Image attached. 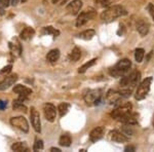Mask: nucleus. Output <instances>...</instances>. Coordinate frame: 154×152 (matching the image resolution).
I'll list each match as a JSON object with an SVG mask.
<instances>
[{
	"mask_svg": "<svg viewBox=\"0 0 154 152\" xmlns=\"http://www.w3.org/2000/svg\"><path fill=\"white\" fill-rule=\"evenodd\" d=\"M43 112L44 116H45L46 120H48L49 123H54L56 120L57 117V109L53 104L46 103L43 105Z\"/></svg>",
	"mask_w": 154,
	"mask_h": 152,
	"instance_id": "nucleus-11",
	"label": "nucleus"
},
{
	"mask_svg": "<svg viewBox=\"0 0 154 152\" xmlns=\"http://www.w3.org/2000/svg\"><path fill=\"white\" fill-rule=\"evenodd\" d=\"M96 16V11L91 7H88L85 11H83L78 16V18L76 20V26L77 27H81L84 24H86L89 20L94 19Z\"/></svg>",
	"mask_w": 154,
	"mask_h": 152,
	"instance_id": "nucleus-6",
	"label": "nucleus"
},
{
	"mask_svg": "<svg viewBox=\"0 0 154 152\" xmlns=\"http://www.w3.org/2000/svg\"><path fill=\"white\" fill-rule=\"evenodd\" d=\"M60 58V51L59 49H51L49 53L46 54V60L49 63H54Z\"/></svg>",
	"mask_w": 154,
	"mask_h": 152,
	"instance_id": "nucleus-21",
	"label": "nucleus"
},
{
	"mask_svg": "<svg viewBox=\"0 0 154 152\" xmlns=\"http://www.w3.org/2000/svg\"><path fill=\"white\" fill-rule=\"evenodd\" d=\"M12 108H14V111H23V112H26L27 111V107L23 105L21 101L19 100H16L14 101V104H12Z\"/></svg>",
	"mask_w": 154,
	"mask_h": 152,
	"instance_id": "nucleus-28",
	"label": "nucleus"
},
{
	"mask_svg": "<svg viewBox=\"0 0 154 152\" xmlns=\"http://www.w3.org/2000/svg\"><path fill=\"white\" fill-rule=\"evenodd\" d=\"M131 108H133V106H131V103H123V104H121V105L116 107V108L111 112L110 115L112 116L114 119H117L118 120L120 117H122L123 115H125L126 113L131 112Z\"/></svg>",
	"mask_w": 154,
	"mask_h": 152,
	"instance_id": "nucleus-7",
	"label": "nucleus"
},
{
	"mask_svg": "<svg viewBox=\"0 0 154 152\" xmlns=\"http://www.w3.org/2000/svg\"><path fill=\"white\" fill-rule=\"evenodd\" d=\"M147 9H148L149 14H151V17H152V19L154 20V4L149 3V4H148V6H147Z\"/></svg>",
	"mask_w": 154,
	"mask_h": 152,
	"instance_id": "nucleus-34",
	"label": "nucleus"
},
{
	"mask_svg": "<svg viewBox=\"0 0 154 152\" xmlns=\"http://www.w3.org/2000/svg\"><path fill=\"white\" fill-rule=\"evenodd\" d=\"M104 136V128L102 126H98V128L94 129L89 134V140L91 142H97L101 140Z\"/></svg>",
	"mask_w": 154,
	"mask_h": 152,
	"instance_id": "nucleus-16",
	"label": "nucleus"
},
{
	"mask_svg": "<svg viewBox=\"0 0 154 152\" xmlns=\"http://www.w3.org/2000/svg\"><path fill=\"white\" fill-rule=\"evenodd\" d=\"M125 98V96L122 95L120 91H114V89H109L106 94V101L108 102V104L111 105H115L117 103H120L121 100Z\"/></svg>",
	"mask_w": 154,
	"mask_h": 152,
	"instance_id": "nucleus-9",
	"label": "nucleus"
},
{
	"mask_svg": "<svg viewBox=\"0 0 154 152\" xmlns=\"http://www.w3.org/2000/svg\"><path fill=\"white\" fill-rule=\"evenodd\" d=\"M42 149H43V142H42V140H36L33 146V150L39 151V150H42Z\"/></svg>",
	"mask_w": 154,
	"mask_h": 152,
	"instance_id": "nucleus-31",
	"label": "nucleus"
},
{
	"mask_svg": "<svg viewBox=\"0 0 154 152\" xmlns=\"http://www.w3.org/2000/svg\"><path fill=\"white\" fill-rule=\"evenodd\" d=\"M4 8H5V5H4L3 0H0V14L3 16L5 12H4Z\"/></svg>",
	"mask_w": 154,
	"mask_h": 152,
	"instance_id": "nucleus-35",
	"label": "nucleus"
},
{
	"mask_svg": "<svg viewBox=\"0 0 154 152\" xmlns=\"http://www.w3.org/2000/svg\"><path fill=\"white\" fill-rule=\"evenodd\" d=\"M26 1H28V0H22V2H23V3H24V2H26Z\"/></svg>",
	"mask_w": 154,
	"mask_h": 152,
	"instance_id": "nucleus-42",
	"label": "nucleus"
},
{
	"mask_svg": "<svg viewBox=\"0 0 154 152\" xmlns=\"http://www.w3.org/2000/svg\"><path fill=\"white\" fill-rule=\"evenodd\" d=\"M149 28H150V25H149V23L146 20L141 19L137 22V30H138L139 33L142 36H145L146 34H148Z\"/></svg>",
	"mask_w": 154,
	"mask_h": 152,
	"instance_id": "nucleus-15",
	"label": "nucleus"
},
{
	"mask_svg": "<svg viewBox=\"0 0 154 152\" xmlns=\"http://www.w3.org/2000/svg\"><path fill=\"white\" fill-rule=\"evenodd\" d=\"M151 83H152V77H147V78L144 79V80L139 84L138 88H137V91H136V95H135L136 100L140 101V100H143L146 98V96L149 94V91H150Z\"/></svg>",
	"mask_w": 154,
	"mask_h": 152,
	"instance_id": "nucleus-5",
	"label": "nucleus"
},
{
	"mask_svg": "<svg viewBox=\"0 0 154 152\" xmlns=\"http://www.w3.org/2000/svg\"><path fill=\"white\" fill-rule=\"evenodd\" d=\"M97 61H98L97 59H93V60H91V61H88V63H85L84 65H82V66H81L80 68H79V70H78L79 73H84V72L88 70V68H91V66H94V65L97 63Z\"/></svg>",
	"mask_w": 154,
	"mask_h": 152,
	"instance_id": "nucleus-29",
	"label": "nucleus"
},
{
	"mask_svg": "<svg viewBox=\"0 0 154 152\" xmlns=\"http://www.w3.org/2000/svg\"><path fill=\"white\" fill-rule=\"evenodd\" d=\"M6 106H7V102L0 100V110H4L6 108Z\"/></svg>",
	"mask_w": 154,
	"mask_h": 152,
	"instance_id": "nucleus-36",
	"label": "nucleus"
},
{
	"mask_svg": "<svg viewBox=\"0 0 154 152\" xmlns=\"http://www.w3.org/2000/svg\"><path fill=\"white\" fill-rule=\"evenodd\" d=\"M126 11L121 5H113L108 7L101 14V19L104 22H112L119 17L125 16Z\"/></svg>",
	"mask_w": 154,
	"mask_h": 152,
	"instance_id": "nucleus-2",
	"label": "nucleus"
},
{
	"mask_svg": "<svg viewBox=\"0 0 154 152\" xmlns=\"http://www.w3.org/2000/svg\"><path fill=\"white\" fill-rule=\"evenodd\" d=\"M96 35V32L95 30L93 29H89V30H85V31L81 32L80 34H79V38L81 39H84V40H91V38H93L94 36Z\"/></svg>",
	"mask_w": 154,
	"mask_h": 152,
	"instance_id": "nucleus-23",
	"label": "nucleus"
},
{
	"mask_svg": "<svg viewBox=\"0 0 154 152\" xmlns=\"http://www.w3.org/2000/svg\"><path fill=\"white\" fill-rule=\"evenodd\" d=\"M54 4H63L64 2H66V0H53Z\"/></svg>",
	"mask_w": 154,
	"mask_h": 152,
	"instance_id": "nucleus-38",
	"label": "nucleus"
},
{
	"mask_svg": "<svg viewBox=\"0 0 154 152\" xmlns=\"http://www.w3.org/2000/svg\"><path fill=\"white\" fill-rule=\"evenodd\" d=\"M59 143H60V145H61V146L69 147L71 145V143H72L71 137L69 136V135H63V136H61V138H60Z\"/></svg>",
	"mask_w": 154,
	"mask_h": 152,
	"instance_id": "nucleus-26",
	"label": "nucleus"
},
{
	"mask_svg": "<svg viewBox=\"0 0 154 152\" xmlns=\"http://www.w3.org/2000/svg\"><path fill=\"white\" fill-rule=\"evenodd\" d=\"M51 151H53V152H61V150H60L59 148H54V147L51 148Z\"/></svg>",
	"mask_w": 154,
	"mask_h": 152,
	"instance_id": "nucleus-41",
	"label": "nucleus"
},
{
	"mask_svg": "<svg viewBox=\"0 0 154 152\" xmlns=\"http://www.w3.org/2000/svg\"><path fill=\"white\" fill-rule=\"evenodd\" d=\"M69 109H70V105H69L68 103L60 104L59 107H58V111H59V113H60V116L63 117L64 115H66V114L68 113Z\"/></svg>",
	"mask_w": 154,
	"mask_h": 152,
	"instance_id": "nucleus-27",
	"label": "nucleus"
},
{
	"mask_svg": "<svg viewBox=\"0 0 154 152\" xmlns=\"http://www.w3.org/2000/svg\"><path fill=\"white\" fill-rule=\"evenodd\" d=\"M9 48L14 57H20L22 53V45L18 39H14V42H9Z\"/></svg>",
	"mask_w": 154,
	"mask_h": 152,
	"instance_id": "nucleus-18",
	"label": "nucleus"
},
{
	"mask_svg": "<svg viewBox=\"0 0 154 152\" xmlns=\"http://www.w3.org/2000/svg\"><path fill=\"white\" fill-rule=\"evenodd\" d=\"M11 124L14 128L21 129V131L25 132V133H28L29 132V124L27 119L24 116H17L11 118Z\"/></svg>",
	"mask_w": 154,
	"mask_h": 152,
	"instance_id": "nucleus-8",
	"label": "nucleus"
},
{
	"mask_svg": "<svg viewBox=\"0 0 154 152\" xmlns=\"http://www.w3.org/2000/svg\"><path fill=\"white\" fill-rule=\"evenodd\" d=\"M111 139L114 142H117V143H123V142H128V138L125 136V134L120 133L118 131H113L111 133Z\"/></svg>",
	"mask_w": 154,
	"mask_h": 152,
	"instance_id": "nucleus-19",
	"label": "nucleus"
},
{
	"mask_svg": "<svg viewBox=\"0 0 154 152\" xmlns=\"http://www.w3.org/2000/svg\"><path fill=\"white\" fill-rule=\"evenodd\" d=\"M131 67V62L128 59H122L118 62L115 66L109 69V73L113 77H122L126 72H128Z\"/></svg>",
	"mask_w": 154,
	"mask_h": 152,
	"instance_id": "nucleus-3",
	"label": "nucleus"
},
{
	"mask_svg": "<svg viewBox=\"0 0 154 152\" xmlns=\"http://www.w3.org/2000/svg\"><path fill=\"white\" fill-rule=\"evenodd\" d=\"M83 98L86 105L96 106L101 103L102 99H103V93L101 89H88L84 93Z\"/></svg>",
	"mask_w": 154,
	"mask_h": 152,
	"instance_id": "nucleus-4",
	"label": "nucleus"
},
{
	"mask_svg": "<svg viewBox=\"0 0 154 152\" xmlns=\"http://www.w3.org/2000/svg\"><path fill=\"white\" fill-rule=\"evenodd\" d=\"M141 78V73L139 71H133L128 75H123L121 77L120 80V86H121V93L125 96V98L131 96V91L135 86L138 84Z\"/></svg>",
	"mask_w": 154,
	"mask_h": 152,
	"instance_id": "nucleus-1",
	"label": "nucleus"
},
{
	"mask_svg": "<svg viewBox=\"0 0 154 152\" xmlns=\"http://www.w3.org/2000/svg\"><path fill=\"white\" fill-rule=\"evenodd\" d=\"M118 120L120 121V123L128 124V126L136 124V123H138V114L131 111V112H128V113H126L125 115H123L122 117H120Z\"/></svg>",
	"mask_w": 154,
	"mask_h": 152,
	"instance_id": "nucleus-14",
	"label": "nucleus"
},
{
	"mask_svg": "<svg viewBox=\"0 0 154 152\" xmlns=\"http://www.w3.org/2000/svg\"><path fill=\"white\" fill-rule=\"evenodd\" d=\"M11 150L16 152H27L29 151V148L23 142H17L11 146Z\"/></svg>",
	"mask_w": 154,
	"mask_h": 152,
	"instance_id": "nucleus-22",
	"label": "nucleus"
},
{
	"mask_svg": "<svg viewBox=\"0 0 154 152\" xmlns=\"http://www.w3.org/2000/svg\"><path fill=\"white\" fill-rule=\"evenodd\" d=\"M19 1H20V0H11V5L17 6V5H18V3H19Z\"/></svg>",
	"mask_w": 154,
	"mask_h": 152,
	"instance_id": "nucleus-40",
	"label": "nucleus"
},
{
	"mask_svg": "<svg viewBox=\"0 0 154 152\" xmlns=\"http://www.w3.org/2000/svg\"><path fill=\"white\" fill-rule=\"evenodd\" d=\"M42 34H48V35H53L54 37H57L60 35V31L56 28H54V27L48 26L44 27L43 30H42Z\"/></svg>",
	"mask_w": 154,
	"mask_h": 152,
	"instance_id": "nucleus-25",
	"label": "nucleus"
},
{
	"mask_svg": "<svg viewBox=\"0 0 154 152\" xmlns=\"http://www.w3.org/2000/svg\"><path fill=\"white\" fill-rule=\"evenodd\" d=\"M34 34H35V31H34L33 28H31V27H26V28L21 32V34H20V38L23 39V40H29V39H31L32 37L34 36Z\"/></svg>",
	"mask_w": 154,
	"mask_h": 152,
	"instance_id": "nucleus-20",
	"label": "nucleus"
},
{
	"mask_svg": "<svg viewBox=\"0 0 154 152\" xmlns=\"http://www.w3.org/2000/svg\"><path fill=\"white\" fill-rule=\"evenodd\" d=\"M14 93L18 94L19 96H23V97H28L32 94V89L27 88V86H24L22 84H17L14 88Z\"/></svg>",
	"mask_w": 154,
	"mask_h": 152,
	"instance_id": "nucleus-17",
	"label": "nucleus"
},
{
	"mask_svg": "<svg viewBox=\"0 0 154 152\" xmlns=\"http://www.w3.org/2000/svg\"><path fill=\"white\" fill-rule=\"evenodd\" d=\"M80 57H81V51L78 47H74V48L72 49L71 54H69V59H70V61L72 62H77L80 59Z\"/></svg>",
	"mask_w": 154,
	"mask_h": 152,
	"instance_id": "nucleus-24",
	"label": "nucleus"
},
{
	"mask_svg": "<svg viewBox=\"0 0 154 152\" xmlns=\"http://www.w3.org/2000/svg\"><path fill=\"white\" fill-rule=\"evenodd\" d=\"M3 2H4V5H5V7H8L9 4H11V0H3Z\"/></svg>",
	"mask_w": 154,
	"mask_h": 152,
	"instance_id": "nucleus-39",
	"label": "nucleus"
},
{
	"mask_svg": "<svg viewBox=\"0 0 154 152\" xmlns=\"http://www.w3.org/2000/svg\"><path fill=\"white\" fill-rule=\"evenodd\" d=\"M97 3H99L100 6H109L114 0H95Z\"/></svg>",
	"mask_w": 154,
	"mask_h": 152,
	"instance_id": "nucleus-32",
	"label": "nucleus"
},
{
	"mask_svg": "<svg viewBox=\"0 0 154 152\" xmlns=\"http://www.w3.org/2000/svg\"><path fill=\"white\" fill-rule=\"evenodd\" d=\"M18 80V74H11V76H7L0 82V91H5L9 88L11 85H14Z\"/></svg>",
	"mask_w": 154,
	"mask_h": 152,
	"instance_id": "nucleus-13",
	"label": "nucleus"
},
{
	"mask_svg": "<svg viewBox=\"0 0 154 152\" xmlns=\"http://www.w3.org/2000/svg\"><path fill=\"white\" fill-rule=\"evenodd\" d=\"M136 149H135V147H133V146H126L125 148V151H135Z\"/></svg>",
	"mask_w": 154,
	"mask_h": 152,
	"instance_id": "nucleus-37",
	"label": "nucleus"
},
{
	"mask_svg": "<svg viewBox=\"0 0 154 152\" xmlns=\"http://www.w3.org/2000/svg\"><path fill=\"white\" fill-rule=\"evenodd\" d=\"M30 118H31V123L33 129H35L36 133L41 132V123H40V115L39 112L36 110L35 107H31V112H30Z\"/></svg>",
	"mask_w": 154,
	"mask_h": 152,
	"instance_id": "nucleus-10",
	"label": "nucleus"
},
{
	"mask_svg": "<svg viewBox=\"0 0 154 152\" xmlns=\"http://www.w3.org/2000/svg\"><path fill=\"white\" fill-rule=\"evenodd\" d=\"M144 54H145V51H144L143 48H137L135 51V59L138 63H141L143 61Z\"/></svg>",
	"mask_w": 154,
	"mask_h": 152,
	"instance_id": "nucleus-30",
	"label": "nucleus"
},
{
	"mask_svg": "<svg viewBox=\"0 0 154 152\" xmlns=\"http://www.w3.org/2000/svg\"><path fill=\"white\" fill-rule=\"evenodd\" d=\"M153 126H154V116H153Z\"/></svg>",
	"mask_w": 154,
	"mask_h": 152,
	"instance_id": "nucleus-43",
	"label": "nucleus"
},
{
	"mask_svg": "<svg viewBox=\"0 0 154 152\" xmlns=\"http://www.w3.org/2000/svg\"><path fill=\"white\" fill-rule=\"evenodd\" d=\"M81 7H82V1L81 0H73L66 6V11H68L69 14L75 16L80 11Z\"/></svg>",
	"mask_w": 154,
	"mask_h": 152,
	"instance_id": "nucleus-12",
	"label": "nucleus"
},
{
	"mask_svg": "<svg viewBox=\"0 0 154 152\" xmlns=\"http://www.w3.org/2000/svg\"><path fill=\"white\" fill-rule=\"evenodd\" d=\"M11 69H12V65H7L6 67H4L3 69H1V70H0V74H1V75L8 74L9 72L11 71Z\"/></svg>",
	"mask_w": 154,
	"mask_h": 152,
	"instance_id": "nucleus-33",
	"label": "nucleus"
}]
</instances>
